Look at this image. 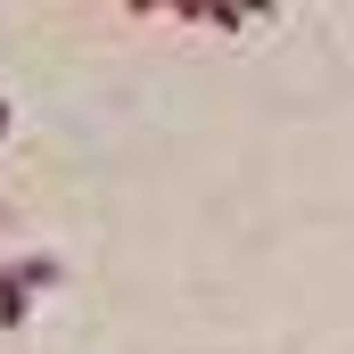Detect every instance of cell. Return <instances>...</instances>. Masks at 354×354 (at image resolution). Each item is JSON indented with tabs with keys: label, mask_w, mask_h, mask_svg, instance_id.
I'll return each instance as SVG.
<instances>
[{
	"label": "cell",
	"mask_w": 354,
	"mask_h": 354,
	"mask_svg": "<svg viewBox=\"0 0 354 354\" xmlns=\"http://www.w3.org/2000/svg\"><path fill=\"white\" fill-rule=\"evenodd\" d=\"M8 280H17L25 297H41V288H66V264H58V256H17Z\"/></svg>",
	"instance_id": "obj_1"
},
{
	"label": "cell",
	"mask_w": 354,
	"mask_h": 354,
	"mask_svg": "<svg viewBox=\"0 0 354 354\" xmlns=\"http://www.w3.org/2000/svg\"><path fill=\"white\" fill-rule=\"evenodd\" d=\"M25 322H33V297H25V288L8 280V264H0V330H25Z\"/></svg>",
	"instance_id": "obj_2"
},
{
	"label": "cell",
	"mask_w": 354,
	"mask_h": 354,
	"mask_svg": "<svg viewBox=\"0 0 354 354\" xmlns=\"http://www.w3.org/2000/svg\"><path fill=\"white\" fill-rule=\"evenodd\" d=\"M8 124H17V115H8V99H0V140H8Z\"/></svg>",
	"instance_id": "obj_3"
}]
</instances>
